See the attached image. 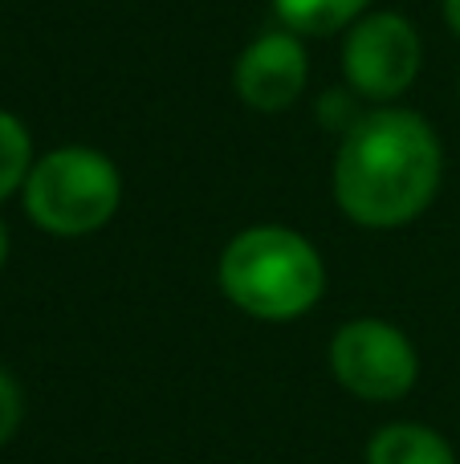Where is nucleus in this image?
Returning <instances> with one entry per match:
<instances>
[{
	"mask_svg": "<svg viewBox=\"0 0 460 464\" xmlns=\"http://www.w3.org/2000/svg\"><path fill=\"white\" fill-rule=\"evenodd\" d=\"M310 78V57L298 33L273 29L253 37L241 49L233 70V86L249 111L261 114H282L302 98Z\"/></svg>",
	"mask_w": 460,
	"mask_h": 464,
	"instance_id": "6",
	"label": "nucleus"
},
{
	"mask_svg": "<svg viewBox=\"0 0 460 464\" xmlns=\"http://www.w3.org/2000/svg\"><path fill=\"white\" fill-rule=\"evenodd\" d=\"M367 464H456V452L436 428L399 420L371 436Z\"/></svg>",
	"mask_w": 460,
	"mask_h": 464,
	"instance_id": "7",
	"label": "nucleus"
},
{
	"mask_svg": "<svg viewBox=\"0 0 460 464\" xmlns=\"http://www.w3.org/2000/svg\"><path fill=\"white\" fill-rule=\"evenodd\" d=\"M24 212L49 237H90L122 204V171L98 147H57L33 163L21 188Z\"/></svg>",
	"mask_w": 460,
	"mask_h": 464,
	"instance_id": "3",
	"label": "nucleus"
},
{
	"mask_svg": "<svg viewBox=\"0 0 460 464\" xmlns=\"http://www.w3.org/2000/svg\"><path fill=\"white\" fill-rule=\"evenodd\" d=\"M220 294L257 322H293L326 294V261L298 228L249 225L225 245Z\"/></svg>",
	"mask_w": 460,
	"mask_h": 464,
	"instance_id": "2",
	"label": "nucleus"
},
{
	"mask_svg": "<svg viewBox=\"0 0 460 464\" xmlns=\"http://www.w3.org/2000/svg\"><path fill=\"white\" fill-rule=\"evenodd\" d=\"M5 261H8V228L0 220V269H5Z\"/></svg>",
	"mask_w": 460,
	"mask_h": 464,
	"instance_id": "12",
	"label": "nucleus"
},
{
	"mask_svg": "<svg viewBox=\"0 0 460 464\" xmlns=\"http://www.w3.org/2000/svg\"><path fill=\"white\" fill-rule=\"evenodd\" d=\"M424 41L416 24L399 13H363L342 41V73L350 90L371 102L407 94L420 78Z\"/></svg>",
	"mask_w": 460,
	"mask_h": 464,
	"instance_id": "5",
	"label": "nucleus"
},
{
	"mask_svg": "<svg viewBox=\"0 0 460 464\" xmlns=\"http://www.w3.org/2000/svg\"><path fill=\"white\" fill-rule=\"evenodd\" d=\"M282 29L298 37H331L342 33L367 13L371 0H269Z\"/></svg>",
	"mask_w": 460,
	"mask_h": 464,
	"instance_id": "8",
	"label": "nucleus"
},
{
	"mask_svg": "<svg viewBox=\"0 0 460 464\" xmlns=\"http://www.w3.org/2000/svg\"><path fill=\"white\" fill-rule=\"evenodd\" d=\"M21 420H24V395L16 387V379L8 371H0V444L13 440Z\"/></svg>",
	"mask_w": 460,
	"mask_h": 464,
	"instance_id": "10",
	"label": "nucleus"
},
{
	"mask_svg": "<svg viewBox=\"0 0 460 464\" xmlns=\"http://www.w3.org/2000/svg\"><path fill=\"white\" fill-rule=\"evenodd\" d=\"M33 139L29 127H24L16 114L0 111V204L8 200L13 192H21L24 179L33 171Z\"/></svg>",
	"mask_w": 460,
	"mask_h": 464,
	"instance_id": "9",
	"label": "nucleus"
},
{
	"mask_svg": "<svg viewBox=\"0 0 460 464\" xmlns=\"http://www.w3.org/2000/svg\"><path fill=\"white\" fill-rule=\"evenodd\" d=\"M331 371L355 400L396 403L420 379V354L396 322L350 318L331 338Z\"/></svg>",
	"mask_w": 460,
	"mask_h": 464,
	"instance_id": "4",
	"label": "nucleus"
},
{
	"mask_svg": "<svg viewBox=\"0 0 460 464\" xmlns=\"http://www.w3.org/2000/svg\"><path fill=\"white\" fill-rule=\"evenodd\" d=\"M445 176V151L432 122L404 106L355 119L334 155V200L363 228H399L428 212Z\"/></svg>",
	"mask_w": 460,
	"mask_h": 464,
	"instance_id": "1",
	"label": "nucleus"
},
{
	"mask_svg": "<svg viewBox=\"0 0 460 464\" xmlns=\"http://www.w3.org/2000/svg\"><path fill=\"white\" fill-rule=\"evenodd\" d=\"M440 8H445V24L460 37V0H445Z\"/></svg>",
	"mask_w": 460,
	"mask_h": 464,
	"instance_id": "11",
	"label": "nucleus"
}]
</instances>
